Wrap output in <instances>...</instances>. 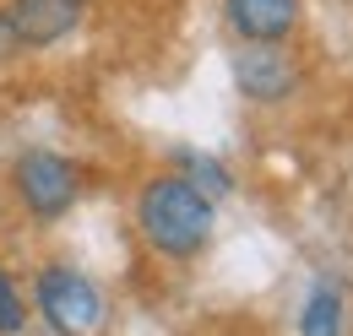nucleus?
I'll return each instance as SVG.
<instances>
[{"mask_svg": "<svg viewBox=\"0 0 353 336\" xmlns=\"http://www.w3.org/2000/svg\"><path fill=\"white\" fill-rule=\"evenodd\" d=\"M136 228L147 250L169 260H196L212 244V196H201L185 174H158L136 196Z\"/></svg>", "mask_w": 353, "mask_h": 336, "instance_id": "1", "label": "nucleus"}, {"mask_svg": "<svg viewBox=\"0 0 353 336\" xmlns=\"http://www.w3.org/2000/svg\"><path fill=\"white\" fill-rule=\"evenodd\" d=\"M299 0H223V22L239 43H283L299 28Z\"/></svg>", "mask_w": 353, "mask_h": 336, "instance_id": "6", "label": "nucleus"}, {"mask_svg": "<svg viewBox=\"0 0 353 336\" xmlns=\"http://www.w3.org/2000/svg\"><path fill=\"white\" fill-rule=\"evenodd\" d=\"M234 82L256 103H283L299 87V71H294V60H288L283 43H245L234 54Z\"/></svg>", "mask_w": 353, "mask_h": 336, "instance_id": "4", "label": "nucleus"}, {"mask_svg": "<svg viewBox=\"0 0 353 336\" xmlns=\"http://www.w3.org/2000/svg\"><path fill=\"white\" fill-rule=\"evenodd\" d=\"M6 28L17 49H49L82 22V0H6Z\"/></svg>", "mask_w": 353, "mask_h": 336, "instance_id": "5", "label": "nucleus"}, {"mask_svg": "<svg viewBox=\"0 0 353 336\" xmlns=\"http://www.w3.org/2000/svg\"><path fill=\"white\" fill-rule=\"evenodd\" d=\"M33 304H39V315L49 320V331H54V336H98V331H103V315H109L98 282H92L88 271L65 266V260H54V266L39 271Z\"/></svg>", "mask_w": 353, "mask_h": 336, "instance_id": "2", "label": "nucleus"}, {"mask_svg": "<svg viewBox=\"0 0 353 336\" xmlns=\"http://www.w3.org/2000/svg\"><path fill=\"white\" fill-rule=\"evenodd\" d=\"M28 326V304H22V288L6 277V266H0V336H17Z\"/></svg>", "mask_w": 353, "mask_h": 336, "instance_id": "8", "label": "nucleus"}, {"mask_svg": "<svg viewBox=\"0 0 353 336\" xmlns=\"http://www.w3.org/2000/svg\"><path fill=\"white\" fill-rule=\"evenodd\" d=\"M343 326H348L343 288L337 282H315L305 298V315H299V336H343Z\"/></svg>", "mask_w": 353, "mask_h": 336, "instance_id": "7", "label": "nucleus"}, {"mask_svg": "<svg viewBox=\"0 0 353 336\" xmlns=\"http://www.w3.org/2000/svg\"><path fill=\"white\" fill-rule=\"evenodd\" d=\"M185 168H190L185 179H190V185H196L201 196H212V201H218L223 190H228V174H223V163H212V158H190Z\"/></svg>", "mask_w": 353, "mask_h": 336, "instance_id": "9", "label": "nucleus"}, {"mask_svg": "<svg viewBox=\"0 0 353 336\" xmlns=\"http://www.w3.org/2000/svg\"><path fill=\"white\" fill-rule=\"evenodd\" d=\"M17 49V39H11V28H6V17H0V54H11Z\"/></svg>", "mask_w": 353, "mask_h": 336, "instance_id": "10", "label": "nucleus"}, {"mask_svg": "<svg viewBox=\"0 0 353 336\" xmlns=\"http://www.w3.org/2000/svg\"><path fill=\"white\" fill-rule=\"evenodd\" d=\"M11 185H17V201L33 211L39 222L65 217V211L77 207V196H82V174H77V163L60 158V152H44V147H33V152L17 158Z\"/></svg>", "mask_w": 353, "mask_h": 336, "instance_id": "3", "label": "nucleus"}]
</instances>
